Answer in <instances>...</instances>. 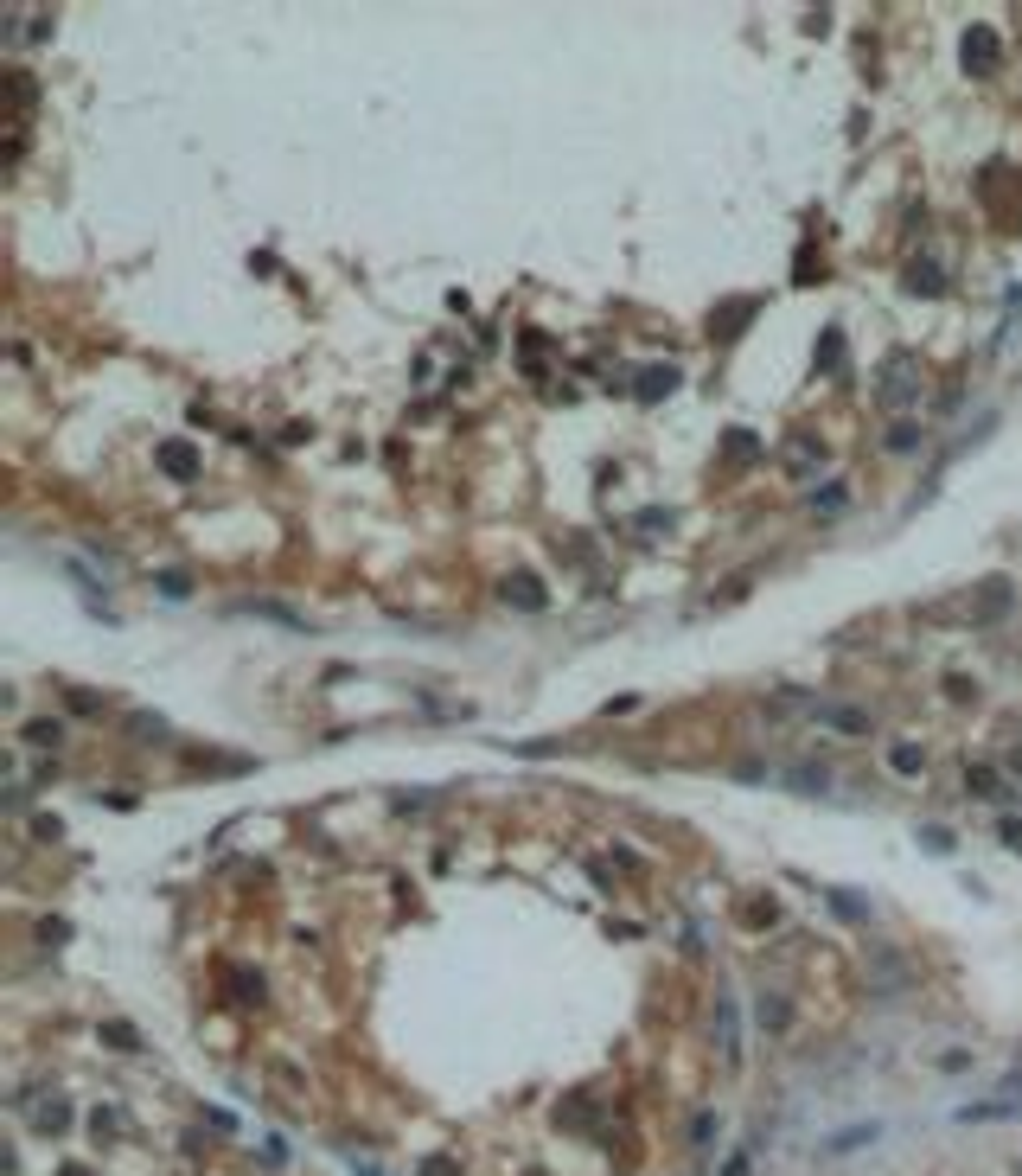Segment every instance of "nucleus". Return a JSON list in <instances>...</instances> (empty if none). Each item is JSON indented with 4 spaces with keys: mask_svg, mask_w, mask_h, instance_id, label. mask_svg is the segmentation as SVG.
<instances>
[{
    "mask_svg": "<svg viewBox=\"0 0 1022 1176\" xmlns=\"http://www.w3.org/2000/svg\"><path fill=\"white\" fill-rule=\"evenodd\" d=\"M875 1138H882V1125H875V1119H863V1125H844V1132H830L825 1145H818V1157H850L856 1145H875Z\"/></svg>",
    "mask_w": 1022,
    "mask_h": 1176,
    "instance_id": "f257e3e1",
    "label": "nucleus"
},
{
    "mask_svg": "<svg viewBox=\"0 0 1022 1176\" xmlns=\"http://www.w3.org/2000/svg\"><path fill=\"white\" fill-rule=\"evenodd\" d=\"M965 71H997V32H991V26H971V32H965Z\"/></svg>",
    "mask_w": 1022,
    "mask_h": 1176,
    "instance_id": "f03ea898",
    "label": "nucleus"
},
{
    "mask_svg": "<svg viewBox=\"0 0 1022 1176\" xmlns=\"http://www.w3.org/2000/svg\"><path fill=\"white\" fill-rule=\"evenodd\" d=\"M825 729H837V735H869V710H850V704H818L811 710Z\"/></svg>",
    "mask_w": 1022,
    "mask_h": 1176,
    "instance_id": "7ed1b4c3",
    "label": "nucleus"
},
{
    "mask_svg": "<svg viewBox=\"0 0 1022 1176\" xmlns=\"http://www.w3.org/2000/svg\"><path fill=\"white\" fill-rule=\"evenodd\" d=\"M882 403H889V409L914 403V364H908V359H889V390H882Z\"/></svg>",
    "mask_w": 1022,
    "mask_h": 1176,
    "instance_id": "20e7f679",
    "label": "nucleus"
},
{
    "mask_svg": "<svg viewBox=\"0 0 1022 1176\" xmlns=\"http://www.w3.org/2000/svg\"><path fill=\"white\" fill-rule=\"evenodd\" d=\"M160 467H167L173 480H192V473H198V454H192L186 442H167V448H160Z\"/></svg>",
    "mask_w": 1022,
    "mask_h": 1176,
    "instance_id": "39448f33",
    "label": "nucleus"
},
{
    "mask_svg": "<svg viewBox=\"0 0 1022 1176\" xmlns=\"http://www.w3.org/2000/svg\"><path fill=\"white\" fill-rule=\"evenodd\" d=\"M153 588H160L167 601H186V595H192V576H186V569H160V576H153Z\"/></svg>",
    "mask_w": 1022,
    "mask_h": 1176,
    "instance_id": "423d86ee",
    "label": "nucleus"
},
{
    "mask_svg": "<svg viewBox=\"0 0 1022 1176\" xmlns=\"http://www.w3.org/2000/svg\"><path fill=\"white\" fill-rule=\"evenodd\" d=\"M889 768H894V774H920V768H927V754L908 749V742H894V749H889Z\"/></svg>",
    "mask_w": 1022,
    "mask_h": 1176,
    "instance_id": "0eeeda50",
    "label": "nucleus"
},
{
    "mask_svg": "<svg viewBox=\"0 0 1022 1176\" xmlns=\"http://www.w3.org/2000/svg\"><path fill=\"white\" fill-rule=\"evenodd\" d=\"M965 780H971V793H978V799H1010V793H1003V780H997L991 768H971Z\"/></svg>",
    "mask_w": 1022,
    "mask_h": 1176,
    "instance_id": "6e6552de",
    "label": "nucleus"
},
{
    "mask_svg": "<svg viewBox=\"0 0 1022 1176\" xmlns=\"http://www.w3.org/2000/svg\"><path fill=\"white\" fill-rule=\"evenodd\" d=\"M26 742H32V749H58L64 723H26Z\"/></svg>",
    "mask_w": 1022,
    "mask_h": 1176,
    "instance_id": "1a4fd4ad",
    "label": "nucleus"
},
{
    "mask_svg": "<svg viewBox=\"0 0 1022 1176\" xmlns=\"http://www.w3.org/2000/svg\"><path fill=\"white\" fill-rule=\"evenodd\" d=\"M250 614H262V621H281V627H307L300 614H288V608H276V601H250Z\"/></svg>",
    "mask_w": 1022,
    "mask_h": 1176,
    "instance_id": "9d476101",
    "label": "nucleus"
},
{
    "mask_svg": "<svg viewBox=\"0 0 1022 1176\" xmlns=\"http://www.w3.org/2000/svg\"><path fill=\"white\" fill-rule=\"evenodd\" d=\"M511 595L524 601V608H543V595H537V582H531V576H518V582H505V601H511Z\"/></svg>",
    "mask_w": 1022,
    "mask_h": 1176,
    "instance_id": "9b49d317",
    "label": "nucleus"
},
{
    "mask_svg": "<svg viewBox=\"0 0 1022 1176\" xmlns=\"http://www.w3.org/2000/svg\"><path fill=\"white\" fill-rule=\"evenodd\" d=\"M671 384H678V371H645V384H639V390L659 397V390H671Z\"/></svg>",
    "mask_w": 1022,
    "mask_h": 1176,
    "instance_id": "f8f14e48",
    "label": "nucleus"
},
{
    "mask_svg": "<svg viewBox=\"0 0 1022 1176\" xmlns=\"http://www.w3.org/2000/svg\"><path fill=\"white\" fill-rule=\"evenodd\" d=\"M914 442H920V428H914V423H901V428L889 435V448H914Z\"/></svg>",
    "mask_w": 1022,
    "mask_h": 1176,
    "instance_id": "ddd939ff",
    "label": "nucleus"
},
{
    "mask_svg": "<svg viewBox=\"0 0 1022 1176\" xmlns=\"http://www.w3.org/2000/svg\"><path fill=\"white\" fill-rule=\"evenodd\" d=\"M761 1023L766 1029H787V1004H761Z\"/></svg>",
    "mask_w": 1022,
    "mask_h": 1176,
    "instance_id": "4468645a",
    "label": "nucleus"
}]
</instances>
